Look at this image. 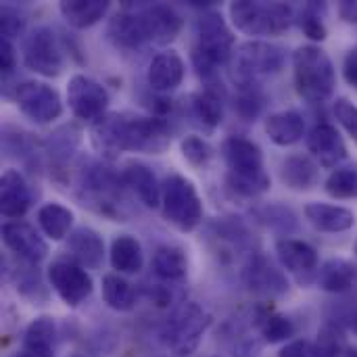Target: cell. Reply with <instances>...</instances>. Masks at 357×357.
Segmentation results:
<instances>
[{"label":"cell","instance_id":"obj_3","mask_svg":"<svg viewBox=\"0 0 357 357\" xmlns=\"http://www.w3.org/2000/svg\"><path fill=\"white\" fill-rule=\"evenodd\" d=\"M197 42L192 48V63L203 79H211L218 67L232 59L234 36L218 10H203L195 25Z\"/></svg>","mask_w":357,"mask_h":357},{"label":"cell","instance_id":"obj_47","mask_svg":"<svg viewBox=\"0 0 357 357\" xmlns=\"http://www.w3.org/2000/svg\"><path fill=\"white\" fill-rule=\"evenodd\" d=\"M13 357H31V356H29L27 351H23V349H21L19 354H15V356H13Z\"/></svg>","mask_w":357,"mask_h":357},{"label":"cell","instance_id":"obj_16","mask_svg":"<svg viewBox=\"0 0 357 357\" xmlns=\"http://www.w3.org/2000/svg\"><path fill=\"white\" fill-rule=\"evenodd\" d=\"M307 149L318 157L320 165L326 169H337V165L347 157L345 142L339 130L331 123H318L307 136Z\"/></svg>","mask_w":357,"mask_h":357},{"label":"cell","instance_id":"obj_40","mask_svg":"<svg viewBox=\"0 0 357 357\" xmlns=\"http://www.w3.org/2000/svg\"><path fill=\"white\" fill-rule=\"evenodd\" d=\"M23 25H25V19L23 15H19L17 8L2 6V38L6 40L17 38L23 31Z\"/></svg>","mask_w":357,"mask_h":357},{"label":"cell","instance_id":"obj_49","mask_svg":"<svg viewBox=\"0 0 357 357\" xmlns=\"http://www.w3.org/2000/svg\"><path fill=\"white\" fill-rule=\"evenodd\" d=\"M73 357H82V356H73Z\"/></svg>","mask_w":357,"mask_h":357},{"label":"cell","instance_id":"obj_24","mask_svg":"<svg viewBox=\"0 0 357 357\" xmlns=\"http://www.w3.org/2000/svg\"><path fill=\"white\" fill-rule=\"evenodd\" d=\"M276 255L280 259V264L295 272V274H305L318 268V253L312 245L303 243V241H295V238H282L276 243Z\"/></svg>","mask_w":357,"mask_h":357},{"label":"cell","instance_id":"obj_45","mask_svg":"<svg viewBox=\"0 0 357 357\" xmlns=\"http://www.w3.org/2000/svg\"><path fill=\"white\" fill-rule=\"evenodd\" d=\"M345 326L357 337V307L356 310H351V312H347V316H345Z\"/></svg>","mask_w":357,"mask_h":357},{"label":"cell","instance_id":"obj_43","mask_svg":"<svg viewBox=\"0 0 357 357\" xmlns=\"http://www.w3.org/2000/svg\"><path fill=\"white\" fill-rule=\"evenodd\" d=\"M343 75L349 86L357 88V46L347 52V56L343 61Z\"/></svg>","mask_w":357,"mask_h":357},{"label":"cell","instance_id":"obj_42","mask_svg":"<svg viewBox=\"0 0 357 357\" xmlns=\"http://www.w3.org/2000/svg\"><path fill=\"white\" fill-rule=\"evenodd\" d=\"M15 48L10 44V40L2 38L0 40V65H2V73H10L15 69Z\"/></svg>","mask_w":357,"mask_h":357},{"label":"cell","instance_id":"obj_22","mask_svg":"<svg viewBox=\"0 0 357 357\" xmlns=\"http://www.w3.org/2000/svg\"><path fill=\"white\" fill-rule=\"evenodd\" d=\"M67 251L75 264L82 268H96L102 261L105 255V243L98 232L90 228H79L73 234H69Z\"/></svg>","mask_w":357,"mask_h":357},{"label":"cell","instance_id":"obj_4","mask_svg":"<svg viewBox=\"0 0 357 357\" xmlns=\"http://www.w3.org/2000/svg\"><path fill=\"white\" fill-rule=\"evenodd\" d=\"M295 88L307 102H324L333 96L337 75L331 56L320 46H299L293 54Z\"/></svg>","mask_w":357,"mask_h":357},{"label":"cell","instance_id":"obj_10","mask_svg":"<svg viewBox=\"0 0 357 357\" xmlns=\"http://www.w3.org/2000/svg\"><path fill=\"white\" fill-rule=\"evenodd\" d=\"M15 102L19 111L36 121V123H50L61 117L63 102L59 92L42 82H23L15 90Z\"/></svg>","mask_w":357,"mask_h":357},{"label":"cell","instance_id":"obj_39","mask_svg":"<svg viewBox=\"0 0 357 357\" xmlns=\"http://www.w3.org/2000/svg\"><path fill=\"white\" fill-rule=\"evenodd\" d=\"M335 117L337 121L349 132V136L356 140L357 144V107L349 102L347 98H339L335 102Z\"/></svg>","mask_w":357,"mask_h":357},{"label":"cell","instance_id":"obj_29","mask_svg":"<svg viewBox=\"0 0 357 357\" xmlns=\"http://www.w3.org/2000/svg\"><path fill=\"white\" fill-rule=\"evenodd\" d=\"M192 115L207 128H215L222 123L224 117V94L215 84H207L199 94L192 96L190 100Z\"/></svg>","mask_w":357,"mask_h":357},{"label":"cell","instance_id":"obj_13","mask_svg":"<svg viewBox=\"0 0 357 357\" xmlns=\"http://www.w3.org/2000/svg\"><path fill=\"white\" fill-rule=\"evenodd\" d=\"M243 282L245 287L266 299L280 297L289 291V282L284 274L266 257V255H251L249 261L243 268Z\"/></svg>","mask_w":357,"mask_h":357},{"label":"cell","instance_id":"obj_41","mask_svg":"<svg viewBox=\"0 0 357 357\" xmlns=\"http://www.w3.org/2000/svg\"><path fill=\"white\" fill-rule=\"evenodd\" d=\"M312 354H314V343L307 339H297V341H289L280 349L278 357H312Z\"/></svg>","mask_w":357,"mask_h":357},{"label":"cell","instance_id":"obj_35","mask_svg":"<svg viewBox=\"0 0 357 357\" xmlns=\"http://www.w3.org/2000/svg\"><path fill=\"white\" fill-rule=\"evenodd\" d=\"M326 192L333 199H357L356 167H337L326 180Z\"/></svg>","mask_w":357,"mask_h":357},{"label":"cell","instance_id":"obj_11","mask_svg":"<svg viewBox=\"0 0 357 357\" xmlns=\"http://www.w3.org/2000/svg\"><path fill=\"white\" fill-rule=\"evenodd\" d=\"M48 280L54 293L59 295V299L69 307H77L79 303H84L94 289L92 276L86 272V268H82L73 259L54 261L48 270Z\"/></svg>","mask_w":357,"mask_h":357},{"label":"cell","instance_id":"obj_14","mask_svg":"<svg viewBox=\"0 0 357 357\" xmlns=\"http://www.w3.org/2000/svg\"><path fill=\"white\" fill-rule=\"evenodd\" d=\"M144 40L149 44L165 46L178 38L182 31V17L176 13V8L167 4H151L138 10Z\"/></svg>","mask_w":357,"mask_h":357},{"label":"cell","instance_id":"obj_28","mask_svg":"<svg viewBox=\"0 0 357 357\" xmlns=\"http://www.w3.org/2000/svg\"><path fill=\"white\" fill-rule=\"evenodd\" d=\"M320 169L305 155H291L282 161L280 178L293 190H307L318 182Z\"/></svg>","mask_w":357,"mask_h":357},{"label":"cell","instance_id":"obj_19","mask_svg":"<svg viewBox=\"0 0 357 357\" xmlns=\"http://www.w3.org/2000/svg\"><path fill=\"white\" fill-rule=\"evenodd\" d=\"M121 180L126 186H130L138 199L146 205V207H159L161 205V184L157 182V176L153 174L151 167H146L144 163H128L121 169Z\"/></svg>","mask_w":357,"mask_h":357},{"label":"cell","instance_id":"obj_34","mask_svg":"<svg viewBox=\"0 0 357 357\" xmlns=\"http://www.w3.org/2000/svg\"><path fill=\"white\" fill-rule=\"evenodd\" d=\"M257 328H259L264 341L270 345L284 343V341H291L295 337V324L287 316H280L272 310L261 312L257 316Z\"/></svg>","mask_w":357,"mask_h":357},{"label":"cell","instance_id":"obj_26","mask_svg":"<svg viewBox=\"0 0 357 357\" xmlns=\"http://www.w3.org/2000/svg\"><path fill=\"white\" fill-rule=\"evenodd\" d=\"M107 33L115 42V46H121V48H140L142 44H146L138 10L136 13L123 10L115 15L107 27Z\"/></svg>","mask_w":357,"mask_h":357},{"label":"cell","instance_id":"obj_23","mask_svg":"<svg viewBox=\"0 0 357 357\" xmlns=\"http://www.w3.org/2000/svg\"><path fill=\"white\" fill-rule=\"evenodd\" d=\"M56 324L48 316L36 318L23 335V351L31 357H54Z\"/></svg>","mask_w":357,"mask_h":357},{"label":"cell","instance_id":"obj_12","mask_svg":"<svg viewBox=\"0 0 357 357\" xmlns=\"http://www.w3.org/2000/svg\"><path fill=\"white\" fill-rule=\"evenodd\" d=\"M67 102L71 113L82 121H98L109 107V92L102 84L88 75H73L67 86Z\"/></svg>","mask_w":357,"mask_h":357},{"label":"cell","instance_id":"obj_33","mask_svg":"<svg viewBox=\"0 0 357 357\" xmlns=\"http://www.w3.org/2000/svg\"><path fill=\"white\" fill-rule=\"evenodd\" d=\"M102 299L115 312H130L136 305V291L119 274H107L102 278Z\"/></svg>","mask_w":357,"mask_h":357},{"label":"cell","instance_id":"obj_1","mask_svg":"<svg viewBox=\"0 0 357 357\" xmlns=\"http://www.w3.org/2000/svg\"><path fill=\"white\" fill-rule=\"evenodd\" d=\"M92 140L111 159L123 151L159 155L169 146V126L161 117L109 113L92 126Z\"/></svg>","mask_w":357,"mask_h":357},{"label":"cell","instance_id":"obj_15","mask_svg":"<svg viewBox=\"0 0 357 357\" xmlns=\"http://www.w3.org/2000/svg\"><path fill=\"white\" fill-rule=\"evenodd\" d=\"M2 241L4 245L29 264H38L46 257L48 247L42 236L25 222H8L2 226Z\"/></svg>","mask_w":357,"mask_h":357},{"label":"cell","instance_id":"obj_7","mask_svg":"<svg viewBox=\"0 0 357 357\" xmlns=\"http://www.w3.org/2000/svg\"><path fill=\"white\" fill-rule=\"evenodd\" d=\"M163 218L182 232L195 230L203 222V203L190 180L184 176H169L161 184Z\"/></svg>","mask_w":357,"mask_h":357},{"label":"cell","instance_id":"obj_37","mask_svg":"<svg viewBox=\"0 0 357 357\" xmlns=\"http://www.w3.org/2000/svg\"><path fill=\"white\" fill-rule=\"evenodd\" d=\"M324 13H326V4L320 2H310L303 6L301 15H299V25L305 31L307 38L312 40H324L326 38V25H324Z\"/></svg>","mask_w":357,"mask_h":357},{"label":"cell","instance_id":"obj_48","mask_svg":"<svg viewBox=\"0 0 357 357\" xmlns=\"http://www.w3.org/2000/svg\"><path fill=\"white\" fill-rule=\"evenodd\" d=\"M356 255H357V241H356Z\"/></svg>","mask_w":357,"mask_h":357},{"label":"cell","instance_id":"obj_25","mask_svg":"<svg viewBox=\"0 0 357 357\" xmlns=\"http://www.w3.org/2000/svg\"><path fill=\"white\" fill-rule=\"evenodd\" d=\"M109 6L111 4L107 0H63L59 4V10L71 27L86 29L98 23L107 15Z\"/></svg>","mask_w":357,"mask_h":357},{"label":"cell","instance_id":"obj_38","mask_svg":"<svg viewBox=\"0 0 357 357\" xmlns=\"http://www.w3.org/2000/svg\"><path fill=\"white\" fill-rule=\"evenodd\" d=\"M180 146H182L184 159H186L190 165H195V167L207 165V163L211 161V157H213V149H211L203 138H199V136H186V138L182 140Z\"/></svg>","mask_w":357,"mask_h":357},{"label":"cell","instance_id":"obj_30","mask_svg":"<svg viewBox=\"0 0 357 357\" xmlns=\"http://www.w3.org/2000/svg\"><path fill=\"white\" fill-rule=\"evenodd\" d=\"M153 270H155L157 278H161L165 282H178V280L186 278L188 259L182 249L163 245L153 255Z\"/></svg>","mask_w":357,"mask_h":357},{"label":"cell","instance_id":"obj_18","mask_svg":"<svg viewBox=\"0 0 357 357\" xmlns=\"http://www.w3.org/2000/svg\"><path fill=\"white\" fill-rule=\"evenodd\" d=\"M146 79H149V86L153 90H157V92L176 90L184 79V61H182V56L178 52H174V50L159 52L149 65Z\"/></svg>","mask_w":357,"mask_h":357},{"label":"cell","instance_id":"obj_17","mask_svg":"<svg viewBox=\"0 0 357 357\" xmlns=\"http://www.w3.org/2000/svg\"><path fill=\"white\" fill-rule=\"evenodd\" d=\"M31 205V190L17 169H6L0 178V213L6 220H19Z\"/></svg>","mask_w":357,"mask_h":357},{"label":"cell","instance_id":"obj_36","mask_svg":"<svg viewBox=\"0 0 357 357\" xmlns=\"http://www.w3.org/2000/svg\"><path fill=\"white\" fill-rule=\"evenodd\" d=\"M264 94L259 90L257 84H251V86H238V94H236V100H234V107H236V113L247 119V121H253L261 109H264Z\"/></svg>","mask_w":357,"mask_h":357},{"label":"cell","instance_id":"obj_32","mask_svg":"<svg viewBox=\"0 0 357 357\" xmlns=\"http://www.w3.org/2000/svg\"><path fill=\"white\" fill-rule=\"evenodd\" d=\"M38 224L48 238L63 241L73 226V213L59 203H46L38 209Z\"/></svg>","mask_w":357,"mask_h":357},{"label":"cell","instance_id":"obj_6","mask_svg":"<svg viewBox=\"0 0 357 357\" xmlns=\"http://www.w3.org/2000/svg\"><path fill=\"white\" fill-rule=\"evenodd\" d=\"M211 326V316L199 303H182L174 310L161 331L163 343L178 357L192 356Z\"/></svg>","mask_w":357,"mask_h":357},{"label":"cell","instance_id":"obj_31","mask_svg":"<svg viewBox=\"0 0 357 357\" xmlns=\"http://www.w3.org/2000/svg\"><path fill=\"white\" fill-rule=\"evenodd\" d=\"M356 268L345 259H328L318 272V287L326 293H345L354 287Z\"/></svg>","mask_w":357,"mask_h":357},{"label":"cell","instance_id":"obj_44","mask_svg":"<svg viewBox=\"0 0 357 357\" xmlns=\"http://www.w3.org/2000/svg\"><path fill=\"white\" fill-rule=\"evenodd\" d=\"M341 10V17L349 23H357V2H343L339 6Z\"/></svg>","mask_w":357,"mask_h":357},{"label":"cell","instance_id":"obj_27","mask_svg":"<svg viewBox=\"0 0 357 357\" xmlns=\"http://www.w3.org/2000/svg\"><path fill=\"white\" fill-rule=\"evenodd\" d=\"M109 259L117 274H136L142 270V264H144L142 247L130 234H121L111 243Z\"/></svg>","mask_w":357,"mask_h":357},{"label":"cell","instance_id":"obj_9","mask_svg":"<svg viewBox=\"0 0 357 357\" xmlns=\"http://www.w3.org/2000/svg\"><path fill=\"white\" fill-rule=\"evenodd\" d=\"M23 63L29 71L56 77L63 69V50L50 27H36L23 40Z\"/></svg>","mask_w":357,"mask_h":357},{"label":"cell","instance_id":"obj_5","mask_svg":"<svg viewBox=\"0 0 357 357\" xmlns=\"http://www.w3.org/2000/svg\"><path fill=\"white\" fill-rule=\"evenodd\" d=\"M230 19L247 36H278L291 27L295 10L284 2L236 0L230 4Z\"/></svg>","mask_w":357,"mask_h":357},{"label":"cell","instance_id":"obj_20","mask_svg":"<svg viewBox=\"0 0 357 357\" xmlns=\"http://www.w3.org/2000/svg\"><path fill=\"white\" fill-rule=\"evenodd\" d=\"M303 213L305 220L320 232H345L356 222L354 211L328 203H310L305 205Z\"/></svg>","mask_w":357,"mask_h":357},{"label":"cell","instance_id":"obj_21","mask_svg":"<svg viewBox=\"0 0 357 357\" xmlns=\"http://www.w3.org/2000/svg\"><path fill=\"white\" fill-rule=\"evenodd\" d=\"M266 134L278 146H291L303 138L305 119L297 111H278L272 113L264 123Z\"/></svg>","mask_w":357,"mask_h":357},{"label":"cell","instance_id":"obj_8","mask_svg":"<svg viewBox=\"0 0 357 357\" xmlns=\"http://www.w3.org/2000/svg\"><path fill=\"white\" fill-rule=\"evenodd\" d=\"M284 63V50L278 44L264 40H249L234 48L230 65L232 77L238 86L257 84L259 77L276 73Z\"/></svg>","mask_w":357,"mask_h":357},{"label":"cell","instance_id":"obj_46","mask_svg":"<svg viewBox=\"0 0 357 357\" xmlns=\"http://www.w3.org/2000/svg\"><path fill=\"white\" fill-rule=\"evenodd\" d=\"M341 357H357V349H354V347H351V349H345Z\"/></svg>","mask_w":357,"mask_h":357},{"label":"cell","instance_id":"obj_2","mask_svg":"<svg viewBox=\"0 0 357 357\" xmlns=\"http://www.w3.org/2000/svg\"><path fill=\"white\" fill-rule=\"evenodd\" d=\"M222 155L228 165V186L238 197H259L270 190V176L264 169L261 149L243 136H230L222 144Z\"/></svg>","mask_w":357,"mask_h":357}]
</instances>
